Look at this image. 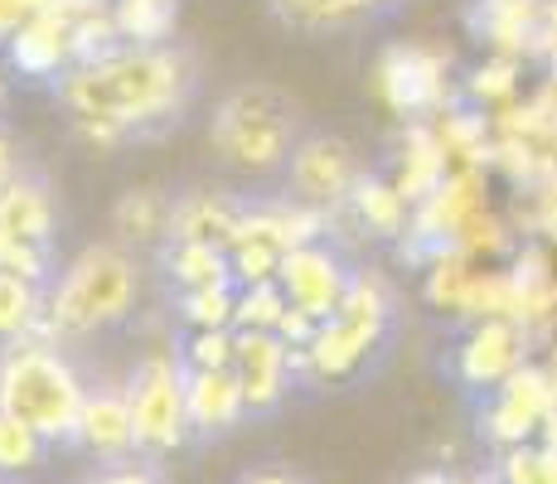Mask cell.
Segmentation results:
<instances>
[{"label":"cell","instance_id":"6da1fadb","mask_svg":"<svg viewBox=\"0 0 557 484\" xmlns=\"http://www.w3.org/2000/svg\"><path fill=\"white\" fill-rule=\"evenodd\" d=\"M195 92L199 69L180 45H122L98 63H73L53 83L73 136L92 150H116L175 126L189 112Z\"/></svg>","mask_w":557,"mask_h":484},{"label":"cell","instance_id":"7a4b0ae2","mask_svg":"<svg viewBox=\"0 0 557 484\" xmlns=\"http://www.w3.org/2000/svg\"><path fill=\"white\" fill-rule=\"evenodd\" d=\"M141 306V262L122 243H88L59 266L45 290V330L53 344L122 330Z\"/></svg>","mask_w":557,"mask_h":484},{"label":"cell","instance_id":"3957f363","mask_svg":"<svg viewBox=\"0 0 557 484\" xmlns=\"http://www.w3.org/2000/svg\"><path fill=\"white\" fill-rule=\"evenodd\" d=\"M88 383L73 359L45 335L0 344V412L29 422L49 446H63L78 432Z\"/></svg>","mask_w":557,"mask_h":484},{"label":"cell","instance_id":"277c9868","mask_svg":"<svg viewBox=\"0 0 557 484\" xmlns=\"http://www.w3.org/2000/svg\"><path fill=\"white\" fill-rule=\"evenodd\" d=\"M301 141V116L286 92L267 83H243L213 107L209 116V146L219 165L248 179H282L286 160Z\"/></svg>","mask_w":557,"mask_h":484},{"label":"cell","instance_id":"5b68a950","mask_svg":"<svg viewBox=\"0 0 557 484\" xmlns=\"http://www.w3.org/2000/svg\"><path fill=\"white\" fill-rule=\"evenodd\" d=\"M126 397L136 412V440L141 456H175L189 446L195 426H189V402H185V363L170 349H151L136 359Z\"/></svg>","mask_w":557,"mask_h":484},{"label":"cell","instance_id":"8992f818","mask_svg":"<svg viewBox=\"0 0 557 484\" xmlns=\"http://www.w3.org/2000/svg\"><path fill=\"white\" fill-rule=\"evenodd\" d=\"M373 92L403 122H432L460 102V88L451 83V53L432 45H393L383 49L379 69H373Z\"/></svg>","mask_w":557,"mask_h":484},{"label":"cell","instance_id":"52a82bcc","mask_svg":"<svg viewBox=\"0 0 557 484\" xmlns=\"http://www.w3.org/2000/svg\"><path fill=\"white\" fill-rule=\"evenodd\" d=\"M393 325H379V320H359L335 310L330 320H320L315 335H310L306 349H292V373L310 387H339V383H355L379 349L388 344Z\"/></svg>","mask_w":557,"mask_h":484},{"label":"cell","instance_id":"ba28073f","mask_svg":"<svg viewBox=\"0 0 557 484\" xmlns=\"http://www.w3.org/2000/svg\"><path fill=\"white\" fill-rule=\"evenodd\" d=\"M363 165L359 150L345 136H325V132H301L292 160L282 170V194L306 209L320 213H339L349 203V189L359 185Z\"/></svg>","mask_w":557,"mask_h":484},{"label":"cell","instance_id":"9c48e42d","mask_svg":"<svg viewBox=\"0 0 557 484\" xmlns=\"http://www.w3.org/2000/svg\"><path fill=\"white\" fill-rule=\"evenodd\" d=\"M529 359H533V335L519 320H470L466 335L456 339L451 373L470 393H495Z\"/></svg>","mask_w":557,"mask_h":484},{"label":"cell","instance_id":"30bf717a","mask_svg":"<svg viewBox=\"0 0 557 484\" xmlns=\"http://www.w3.org/2000/svg\"><path fill=\"white\" fill-rule=\"evenodd\" d=\"M553 378L543 363H523L513 378H505L495 393H485V407H480V436L495 450L523 446V440H539V426L553 407Z\"/></svg>","mask_w":557,"mask_h":484},{"label":"cell","instance_id":"8fae6325","mask_svg":"<svg viewBox=\"0 0 557 484\" xmlns=\"http://www.w3.org/2000/svg\"><path fill=\"white\" fill-rule=\"evenodd\" d=\"M349 276H355V266H349L345 247L320 238V243L292 247V252L282 257L276 282H282L286 300H292L296 310H306L310 320H330L339 310V300H345Z\"/></svg>","mask_w":557,"mask_h":484},{"label":"cell","instance_id":"7c38bea8","mask_svg":"<svg viewBox=\"0 0 557 484\" xmlns=\"http://www.w3.org/2000/svg\"><path fill=\"white\" fill-rule=\"evenodd\" d=\"M73 446H83L98 466H122V460L141 456V440H136V412L126 387H88L78 412V432H73Z\"/></svg>","mask_w":557,"mask_h":484},{"label":"cell","instance_id":"4fadbf2b","mask_svg":"<svg viewBox=\"0 0 557 484\" xmlns=\"http://www.w3.org/2000/svg\"><path fill=\"white\" fill-rule=\"evenodd\" d=\"M5 63L25 83H59L73 69V20L59 10H35L15 35L5 39Z\"/></svg>","mask_w":557,"mask_h":484},{"label":"cell","instance_id":"5bb4252c","mask_svg":"<svg viewBox=\"0 0 557 484\" xmlns=\"http://www.w3.org/2000/svg\"><path fill=\"white\" fill-rule=\"evenodd\" d=\"M480 209H490V170H451V175L412 209L407 233H417V238H426L436 247H451L456 233L466 228Z\"/></svg>","mask_w":557,"mask_h":484},{"label":"cell","instance_id":"9a60e30c","mask_svg":"<svg viewBox=\"0 0 557 484\" xmlns=\"http://www.w3.org/2000/svg\"><path fill=\"white\" fill-rule=\"evenodd\" d=\"M233 373L243 383L248 412H276L292 393V344L276 330H238V353H233Z\"/></svg>","mask_w":557,"mask_h":484},{"label":"cell","instance_id":"2e32d148","mask_svg":"<svg viewBox=\"0 0 557 484\" xmlns=\"http://www.w3.org/2000/svg\"><path fill=\"white\" fill-rule=\"evenodd\" d=\"M548 20V0H475L470 5V29L490 53H513L533 59Z\"/></svg>","mask_w":557,"mask_h":484},{"label":"cell","instance_id":"e0dca14e","mask_svg":"<svg viewBox=\"0 0 557 484\" xmlns=\"http://www.w3.org/2000/svg\"><path fill=\"white\" fill-rule=\"evenodd\" d=\"M243 209H248V199H238V194L228 189H185L175 194V203H170V243H233V233H238L243 223Z\"/></svg>","mask_w":557,"mask_h":484},{"label":"cell","instance_id":"ac0fdd59","mask_svg":"<svg viewBox=\"0 0 557 484\" xmlns=\"http://www.w3.org/2000/svg\"><path fill=\"white\" fill-rule=\"evenodd\" d=\"M513 282L523 290L519 325L533 335V344L557 339V252L553 243H523L509 262Z\"/></svg>","mask_w":557,"mask_h":484},{"label":"cell","instance_id":"d6986e66","mask_svg":"<svg viewBox=\"0 0 557 484\" xmlns=\"http://www.w3.org/2000/svg\"><path fill=\"white\" fill-rule=\"evenodd\" d=\"M446 175H451V160H446L442 141H436L432 122H403L398 146H393V170H388V179L403 189V199L417 209Z\"/></svg>","mask_w":557,"mask_h":484},{"label":"cell","instance_id":"ffe728a7","mask_svg":"<svg viewBox=\"0 0 557 484\" xmlns=\"http://www.w3.org/2000/svg\"><path fill=\"white\" fill-rule=\"evenodd\" d=\"M185 402H189V426H195V436H228L233 426H243V417H252L233 369H213V373L185 369Z\"/></svg>","mask_w":557,"mask_h":484},{"label":"cell","instance_id":"44dd1931","mask_svg":"<svg viewBox=\"0 0 557 484\" xmlns=\"http://www.w3.org/2000/svg\"><path fill=\"white\" fill-rule=\"evenodd\" d=\"M53 228H59V209L45 179L20 170L10 185H0V243L53 247Z\"/></svg>","mask_w":557,"mask_h":484},{"label":"cell","instance_id":"7402d4cb","mask_svg":"<svg viewBox=\"0 0 557 484\" xmlns=\"http://www.w3.org/2000/svg\"><path fill=\"white\" fill-rule=\"evenodd\" d=\"M345 213L359 238H369V243H398L407 233V223H412V203L403 199V189L388 175H369V170L349 189Z\"/></svg>","mask_w":557,"mask_h":484},{"label":"cell","instance_id":"603a6c76","mask_svg":"<svg viewBox=\"0 0 557 484\" xmlns=\"http://www.w3.org/2000/svg\"><path fill=\"white\" fill-rule=\"evenodd\" d=\"M432 132L442 141L446 160H451V170H490V156H495V122H490V112H480V107H470L460 97V102L432 116Z\"/></svg>","mask_w":557,"mask_h":484},{"label":"cell","instance_id":"cb8c5ba5","mask_svg":"<svg viewBox=\"0 0 557 484\" xmlns=\"http://www.w3.org/2000/svg\"><path fill=\"white\" fill-rule=\"evenodd\" d=\"M170 203L175 194L141 185V189H126L122 199L112 203V233L122 247L141 252V247H165L170 243Z\"/></svg>","mask_w":557,"mask_h":484},{"label":"cell","instance_id":"d4e9b609","mask_svg":"<svg viewBox=\"0 0 557 484\" xmlns=\"http://www.w3.org/2000/svg\"><path fill=\"white\" fill-rule=\"evenodd\" d=\"M160 272H165V282L175 290L233 282L228 247L223 243H165L160 247Z\"/></svg>","mask_w":557,"mask_h":484},{"label":"cell","instance_id":"484cf974","mask_svg":"<svg viewBox=\"0 0 557 484\" xmlns=\"http://www.w3.org/2000/svg\"><path fill=\"white\" fill-rule=\"evenodd\" d=\"M480 262H470L460 247H442L432 262L422 266V300L442 315L466 320V300H470V282H475Z\"/></svg>","mask_w":557,"mask_h":484},{"label":"cell","instance_id":"4316f807","mask_svg":"<svg viewBox=\"0 0 557 484\" xmlns=\"http://www.w3.org/2000/svg\"><path fill=\"white\" fill-rule=\"evenodd\" d=\"M519 92H523V59H513V53H485L460 83V97L470 107H480V112H499V107L519 102Z\"/></svg>","mask_w":557,"mask_h":484},{"label":"cell","instance_id":"83f0119b","mask_svg":"<svg viewBox=\"0 0 557 484\" xmlns=\"http://www.w3.org/2000/svg\"><path fill=\"white\" fill-rule=\"evenodd\" d=\"M112 20L122 29V45H170L180 25V0H112Z\"/></svg>","mask_w":557,"mask_h":484},{"label":"cell","instance_id":"f1b7e54d","mask_svg":"<svg viewBox=\"0 0 557 484\" xmlns=\"http://www.w3.org/2000/svg\"><path fill=\"white\" fill-rule=\"evenodd\" d=\"M45 290L15 272H0V344L45 330Z\"/></svg>","mask_w":557,"mask_h":484},{"label":"cell","instance_id":"f546056e","mask_svg":"<svg viewBox=\"0 0 557 484\" xmlns=\"http://www.w3.org/2000/svg\"><path fill=\"white\" fill-rule=\"evenodd\" d=\"M519 315H523V290L513 282V272L495 262H480L475 282H470L466 320H519Z\"/></svg>","mask_w":557,"mask_h":484},{"label":"cell","instance_id":"4dcf8cb0","mask_svg":"<svg viewBox=\"0 0 557 484\" xmlns=\"http://www.w3.org/2000/svg\"><path fill=\"white\" fill-rule=\"evenodd\" d=\"M175 315L185 330H233V315H238V282L180 290Z\"/></svg>","mask_w":557,"mask_h":484},{"label":"cell","instance_id":"1f68e13d","mask_svg":"<svg viewBox=\"0 0 557 484\" xmlns=\"http://www.w3.org/2000/svg\"><path fill=\"white\" fill-rule=\"evenodd\" d=\"M451 247H460L470 262H495V257L519 252V228H513V219H505V213L480 209L475 219H470L466 228L456 233Z\"/></svg>","mask_w":557,"mask_h":484},{"label":"cell","instance_id":"d6a6232c","mask_svg":"<svg viewBox=\"0 0 557 484\" xmlns=\"http://www.w3.org/2000/svg\"><path fill=\"white\" fill-rule=\"evenodd\" d=\"M45 456H49V440L39 436L35 426L10 417V412H0V480L35 475V470L45 466Z\"/></svg>","mask_w":557,"mask_h":484},{"label":"cell","instance_id":"836d02e7","mask_svg":"<svg viewBox=\"0 0 557 484\" xmlns=\"http://www.w3.org/2000/svg\"><path fill=\"white\" fill-rule=\"evenodd\" d=\"M339 310L345 315H359V320H379V325H393V310H398V300H393V286L383 272H373V266H355V276H349V290L345 300H339Z\"/></svg>","mask_w":557,"mask_h":484},{"label":"cell","instance_id":"e575fe53","mask_svg":"<svg viewBox=\"0 0 557 484\" xmlns=\"http://www.w3.org/2000/svg\"><path fill=\"white\" fill-rule=\"evenodd\" d=\"M495 484H557V450L543 440H523V446L499 450Z\"/></svg>","mask_w":557,"mask_h":484},{"label":"cell","instance_id":"d590c367","mask_svg":"<svg viewBox=\"0 0 557 484\" xmlns=\"http://www.w3.org/2000/svg\"><path fill=\"white\" fill-rule=\"evenodd\" d=\"M116 49H122V29L112 20V0L73 20V63H98Z\"/></svg>","mask_w":557,"mask_h":484},{"label":"cell","instance_id":"8d00e7d4","mask_svg":"<svg viewBox=\"0 0 557 484\" xmlns=\"http://www.w3.org/2000/svg\"><path fill=\"white\" fill-rule=\"evenodd\" d=\"M180 363L189 373H213V369H233V353H238V330H185L180 344Z\"/></svg>","mask_w":557,"mask_h":484},{"label":"cell","instance_id":"74e56055","mask_svg":"<svg viewBox=\"0 0 557 484\" xmlns=\"http://www.w3.org/2000/svg\"><path fill=\"white\" fill-rule=\"evenodd\" d=\"M286 310H292V300H286L282 282L238 286V315H233V330H276Z\"/></svg>","mask_w":557,"mask_h":484},{"label":"cell","instance_id":"f35d334b","mask_svg":"<svg viewBox=\"0 0 557 484\" xmlns=\"http://www.w3.org/2000/svg\"><path fill=\"white\" fill-rule=\"evenodd\" d=\"M398 0H306L301 29H345V25H359V20H373L383 10H393Z\"/></svg>","mask_w":557,"mask_h":484},{"label":"cell","instance_id":"ab89813d","mask_svg":"<svg viewBox=\"0 0 557 484\" xmlns=\"http://www.w3.org/2000/svg\"><path fill=\"white\" fill-rule=\"evenodd\" d=\"M282 247L272 243H257V238H238L228 243V266H233V282L238 286H257V282H276L282 272Z\"/></svg>","mask_w":557,"mask_h":484},{"label":"cell","instance_id":"60d3db41","mask_svg":"<svg viewBox=\"0 0 557 484\" xmlns=\"http://www.w3.org/2000/svg\"><path fill=\"white\" fill-rule=\"evenodd\" d=\"M0 272H15L35 286H49L59 276V262H53V247L39 243H0Z\"/></svg>","mask_w":557,"mask_h":484},{"label":"cell","instance_id":"b9f144b4","mask_svg":"<svg viewBox=\"0 0 557 484\" xmlns=\"http://www.w3.org/2000/svg\"><path fill=\"white\" fill-rule=\"evenodd\" d=\"M83 484H160V475L141 460H122V466H102L98 475H88Z\"/></svg>","mask_w":557,"mask_h":484},{"label":"cell","instance_id":"7bdbcfd3","mask_svg":"<svg viewBox=\"0 0 557 484\" xmlns=\"http://www.w3.org/2000/svg\"><path fill=\"white\" fill-rule=\"evenodd\" d=\"M315 325H320V320H310L306 310H296V306H292V310L282 315V325H276V335L292 344V349H306L310 335H315Z\"/></svg>","mask_w":557,"mask_h":484},{"label":"cell","instance_id":"ee69618b","mask_svg":"<svg viewBox=\"0 0 557 484\" xmlns=\"http://www.w3.org/2000/svg\"><path fill=\"white\" fill-rule=\"evenodd\" d=\"M233 484H310V480L292 466H252V470H243Z\"/></svg>","mask_w":557,"mask_h":484},{"label":"cell","instance_id":"f6af8a7d","mask_svg":"<svg viewBox=\"0 0 557 484\" xmlns=\"http://www.w3.org/2000/svg\"><path fill=\"white\" fill-rule=\"evenodd\" d=\"M15 175H20V146H15V136L5 132V122H0V185H10Z\"/></svg>","mask_w":557,"mask_h":484},{"label":"cell","instance_id":"bcb514c9","mask_svg":"<svg viewBox=\"0 0 557 484\" xmlns=\"http://www.w3.org/2000/svg\"><path fill=\"white\" fill-rule=\"evenodd\" d=\"M539 440H543V446H553V450H557V393H553L548 417H543V426H539Z\"/></svg>","mask_w":557,"mask_h":484},{"label":"cell","instance_id":"7dc6e473","mask_svg":"<svg viewBox=\"0 0 557 484\" xmlns=\"http://www.w3.org/2000/svg\"><path fill=\"white\" fill-rule=\"evenodd\" d=\"M267 5H272L282 20H292V25H296V20H301V10H306V0H267Z\"/></svg>","mask_w":557,"mask_h":484},{"label":"cell","instance_id":"c3c4849f","mask_svg":"<svg viewBox=\"0 0 557 484\" xmlns=\"http://www.w3.org/2000/svg\"><path fill=\"white\" fill-rule=\"evenodd\" d=\"M10 88H15V73H10L5 49H0V112H5V102H10Z\"/></svg>","mask_w":557,"mask_h":484},{"label":"cell","instance_id":"681fc988","mask_svg":"<svg viewBox=\"0 0 557 484\" xmlns=\"http://www.w3.org/2000/svg\"><path fill=\"white\" fill-rule=\"evenodd\" d=\"M407 484H456V480L446 475V470H422V475H417V480H407Z\"/></svg>","mask_w":557,"mask_h":484},{"label":"cell","instance_id":"f907efd6","mask_svg":"<svg viewBox=\"0 0 557 484\" xmlns=\"http://www.w3.org/2000/svg\"><path fill=\"white\" fill-rule=\"evenodd\" d=\"M543 349H548V353H543V369H548V378H553V387H557V339H548Z\"/></svg>","mask_w":557,"mask_h":484},{"label":"cell","instance_id":"816d5d0a","mask_svg":"<svg viewBox=\"0 0 557 484\" xmlns=\"http://www.w3.org/2000/svg\"><path fill=\"white\" fill-rule=\"evenodd\" d=\"M456 484H495V475H490V480H480V475H466V480H456Z\"/></svg>","mask_w":557,"mask_h":484},{"label":"cell","instance_id":"f5cc1de1","mask_svg":"<svg viewBox=\"0 0 557 484\" xmlns=\"http://www.w3.org/2000/svg\"><path fill=\"white\" fill-rule=\"evenodd\" d=\"M553 252H557V243H553Z\"/></svg>","mask_w":557,"mask_h":484},{"label":"cell","instance_id":"db71d44e","mask_svg":"<svg viewBox=\"0 0 557 484\" xmlns=\"http://www.w3.org/2000/svg\"><path fill=\"white\" fill-rule=\"evenodd\" d=\"M0 484H10V480H0Z\"/></svg>","mask_w":557,"mask_h":484}]
</instances>
